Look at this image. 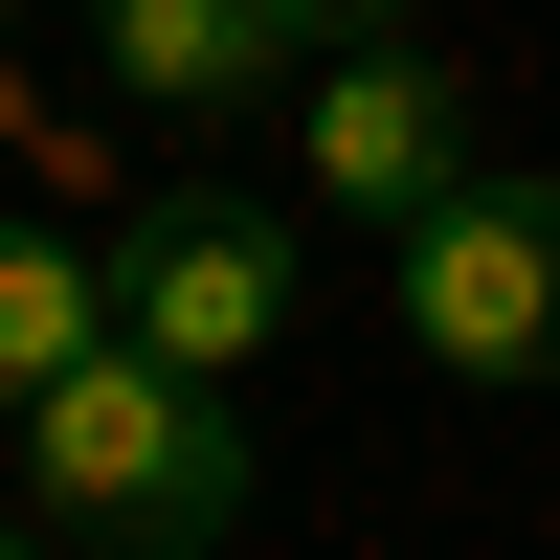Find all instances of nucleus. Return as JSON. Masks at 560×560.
Returning a JSON list of instances; mask_svg holds the SVG:
<instances>
[{
  "label": "nucleus",
  "mask_w": 560,
  "mask_h": 560,
  "mask_svg": "<svg viewBox=\"0 0 560 560\" xmlns=\"http://www.w3.org/2000/svg\"><path fill=\"white\" fill-rule=\"evenodd\" d=\"M247 493H269L247 382H179L158 337H90L68 382L23 404V516L68 538V560H224Z\"/></svg>",
  "instance_id": "nucleus-1"
},
{
  "label": "nucleus",
  "mask_w": 560,
  "mask_h": 560,
  "mask_svg": "<svg viewBox=\"0 0 560 560\" xmlns=\"http://www.w3.org/2000/svg\"><path fill=\"white\" fill-rule=\"evenodd\" d=\"M382 292H404V337H427V382H471V404L560 382V179L471 158L427 224H382Z\"/></svg>",
  "instance_id": "nucleus-2"
},
{
  "label": "nucleus",
  "mask_w": 560,
  "mask_h": 560,
  "mask_svg": "<svg viewBox=\"0 0 560 560\" xmlns=\"http://www.w3.org/2000/svg\"><path fill=\"white\" fill-rule=\"evenodd\" d=\"M113 337H158L179 382H247L292 337V224L269 202H135L113 224Z\"/></svg>",
  "instance_id": "nucleus-3"
},
{
  "label": "nucleus",
  "mask_w": 560,
  "mask_h": 560,
  "mask_svg": "<svg viewBox=\"0 0 560 560\" xmlns=\"http://www.w3.org/2000/svg\"><path fill=\"white\" fill-rule=\"evenodd\" d=\"M292 179L337 224H427L448 179H471V90H448L427 45H337V68L292 90Z\"/></svg>",
  "instance_id": "nucleus-4"
},
{
  "label": "nucleus",
  "mask_w": 560,
  "mask_h": 560,
  "mask_svg": "<svg viewBox=\"0 0 560 560\" xmlns=\"http://www.w3.org/2000/svg\"><path fill=\"white\" fill-rule=\"evenodd\" d=\"M90 45H113V90L179 113V135L292 113V90H314V23H292V0H90Z\"/></svg>",
  "instance_id": "nucleus-5"
},
{
  "label": "nucleus",
  "mask_w": 560,
  "mask_h": 560,
  "mask_svg": "<svg viewBox=\"0 0 560 560\" xmlns=\"http://www.w3.org/2000/svg\"><path fill=\"white\" fill-rule=\"evenodd\" d=\"M113 337V247H68V224H0V427H23L68 359Z\"/></svg>",
  "instance_id": "nucleus-6"
},
{
  "label": "nucleus",
  "mask_w": 560,
  "mask_h": 560,
  "mask_svg": "<svg viewBox=\"0 0 560 560\" xmlns=\"http://www.w3.org/2000/svg\"><path fill=\"white\" fill-rule=\"evenodd\" d=\"M292 23H314V45H404L427 0H292Z\"/></svg>",
  "instance_id": "nucleus-7"
},
{
  "label": "nucleus",
  "mask_w": 560,
  "mask_h": 560,
  "mask_svg": "<svg viewBox=\"0 0 560 560\" xmlns=\"http://www.w3.org/2000/svg\"><path fill=\"white\" fill-rule=\"evenodd\" d=\"M0 560H68V538H45V516H0Z\"/></svg>",
  "instance_id": "nucleus-8"
}]
</instances>
